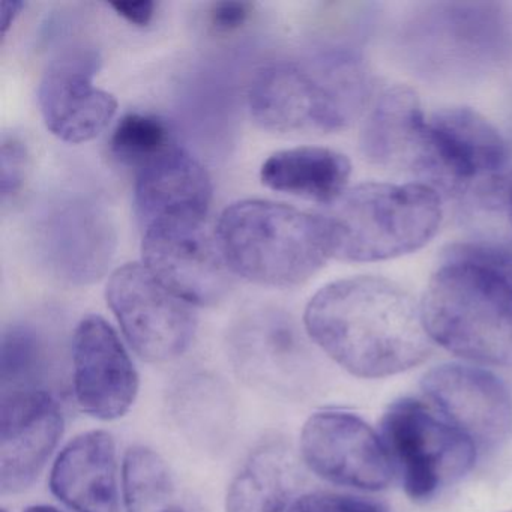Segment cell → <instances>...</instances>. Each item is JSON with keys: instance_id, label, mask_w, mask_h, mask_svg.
<instances>
[{"instance_id": "obj_1", "label": "cell", "mask_w": 512, "mask_h": 512, "mask_svg": "<svg viewBox=\"0 0 512 512\" xmlns=\"http://www.w3.org/2000/svg\"><path fill=\"white\" fill-rule=\"evenodd\" d=\"M314 343L353 376H394L424 362L433 340L421 304L388 278L359 275L322 287L308 302Z\"/></svg>"}, {"instance_id": "obj_2", "label": "cell", "mask_w": 512, "mask_h": 512, "mask_svg": "<svg viewBox=\"0 0 512 512\" xmlns=\"http://www.w3.org/2000/svg\"><path fill=\"white\" fill-rule=\"evenodd\" d=\"M373 86L364 62L346 50L305 62H278L254 74L251 116L272 133H332L367 110Z\"/></svg>"}, {"instance_id": "obj_3", "label": "cell", "mask_w": 512, "mask_h": 512, "mask_svg": "<svg viewBox=\"0 0 512 512\" xmlns=\"http://www.w3.org/2000/svg\"><path fill=\"white\" fill-rule=\"evenodd\" d=\"M215 227L233 274L251 283L299 286L332 259L319 212L271 200H241L224 209Z\"/></svg>"}, {"instance_id": "obj_4", "label": "cell", "mask_w": 512, "mask_h": 512, "mask_svg": "<svg viewBox=\"0 0 512 512\" xmlns=\"http://www.w3.org/2000/svg\"><path fill=\"white\" fill-rule=\"evenodd\" d=\"M332 259L382 262L421 250L439 232L442 196L419 182H365L322 212Z\"/></svg>"}, {"instance_id": "obj_5", "label": "cell", "mask_w": 512, "mask_h": 512, "mask_svg": "<svg viewBox=\"0 0 512 512\" xmlns=\"http://www.w3.org/2000/svg\"><path fill=\"white\" fill-rule=\"evenodd\" d=\"M434 343L479 364L512 365V280L466 260H442L421 301Z\"/></svg>"}, {"instance_id": "obj_6", "label": "cell", "mask_w": 512, "mask_h": 512, "mask_svg": "<svg viewBox=\"0 0 512 512\" xmlns=\"http://www.w3.org/2000/svg\"><path fill=\"white\" fill-rule=\"evenodd\" d=\"M380 431L410 499H430L460 481L475 464L476 446L443 416L412 398L388 407Z\"/></svg>"}, {"instance_id": "obj_7", "label": "cell", "mask_w": 512, "mask_h": 512, "mask_svg": "<svg viewBox=\"0 0 512 512\" xmlns=\"http://www.w3.org/2000/svg\"><path fill=\"white\" fill-rule=\"evenodd\" d=\"M508 148L499 131L469 107L428 116L412 175L440 196L458 197L479 179L502 172Z\"/></svg>"}, {"instance_id": "obj_8", "label": "cell", "mask_w": 512, "mask_h": 512, "mask_svg": "<svg viewBox=\"0 0 512 512\" xmlns=\"http://www.w3.org/2000/svg\"><path fill=\"white\" fill-rule=\"evenodd\" d=\"M143 265L191 305H214L229 292L233 271L208 217H173L145 227Z\"/></svg>"}, {"instance_id": "obj_9", "label": "cell", "mask_w": 512, "mask_h": 512, "mask_svg": "<svg viewBox=\"0 0 512 512\" xmlns=\"http://www.w3.org/2000/svg\"><path fill=\"white\" fill-rule=\"evenodd\" d=\"M107 304L130 346L149 362L179 358L193 343L197 317L193 305L170 292L140 263L110 275Z\"/></svg>"}, {"instance_id": "obj_10", "label": "cell", "mask_w": 512, "mask_h": 512, "mask_svg": "<svg viewBox=\"0 0 512 512\" xmlns=\"http://www.w3.org/2000/svg\"><path fill=\"white\" fill-rule=\"evenodd\" d=\"M301 454L311 472L332 484L377 491L392 478L382 437L364 419L343 410H322L307 419Z\"/></svg>"}, {"instance_id": "obj_11", "label": "cell", "mask_w": 512, "mask_h": 512, "mask_svg": "<svg viewBox=\"0 0 512 512\" xmlns=\"http://www.w3.org/2000/svg\"><path fill=\"white\" fill-rule=\"evenodd\" d=\"M422 391L476 448L493 449L512 434V397L491 371L443 364L422 377Z\"/></svg>"}, {"instance_id": "obj_12", "label": "cell", "mask_w": 512, "mask_h": 512, "mask_svg": "<svg viewBox=\"0 0 512 512\" xmlns=\"http://www.w3.org/2000/svg\"><path fill=\"white\" fill-rule=\"evenodd\" d=\"M73 386L83 412L101 421L121 418L139 392V374L115 329L86 316L74 332Z\"/></svg>"}, {"instance_id": "obj_13", "label": "cell", "mask_w": 512, "mask_h": 512, "mask_svg": "<svg viewBox=\"0 0 512 512\" xmlns=\"http://www.w3.org/2000/svg\"><path fill=\"white\" fill-rule=\"evenodd\" d=\"M64 418L47 389L2 391L0 490L17 494L34 484L58 446Z\"/></svg>"}, {"instance_id": "obj_14", "label": "cell", "mask_w": 512, "mask_h": 512, "mask_svg": "<svg viewBox=\"0 0 512 512\" xmlns=\"http://www.w3.org/2000/svg\"><path fill=\"white\" fill-rule=\"evenodd\" d=\"M100 58L92 50L65 53L50 64L38 88L47 128L73 145L100 136L115 118L118 101L94 85Z\"/></svg>"}, {"instance_id": "obj_15", "label": "cell", "mask_w": 512, "mask_h": 512, "mask_svg": "<svg viewBox=\"0 0 512 512\" xmlns=\"http://www.w3.org/2000/svg\"><path fill=\"white\" fill-rule=\"evenodd\" d=\"M212 182L190 152L173 145L137 172L136 209L143 229L173 217H208Z\"/></svg>"}, {"instance_id": "obj_16", "label": "cell", "mask_w": 512, "mask_h": 512, "mask_svg": "<svg viewBox=\"0 0 512 512\" xmlns=\"http://www.w3.org/2000/svg\"><path fill=\"white\" fill-rule=\"evenodd\" d=\"M53 494L76 512H121L115 440L88 431L71 440L50 473Z\"/></svg>"}, {"instance_id": "obj_17", "label": "cell", "mask_w": 512, "mask_h": 512, "mask_svg": "<svg viewBox=\"0 0 512 512\" xmlns=\"http://www.w3.org/2000/svg\"><path fill=\"white\" fill-rule=\"evenodd\" d=\"M427 116L409 86L394 85L373 98L362 122L361 151L371 164L412 175Z\"/></svg>"}, {"instance_id": "obj_18", "label": "cell", "mask_w": 512, "mask_h": 512, "mask_svg": "<svg viewBox=\"0 0 512 512\" xmlns=\"http://www.w3.org/2000/svg\"><path fill=\"white\" fill-rule=\"evenodd\" d=\"M352 164L346 155L317 146L275 152L263 163V184L278 193L329 206L347 191Z\"/></svg>"}, {"instance_id": "obj_19", "label": "cell", "mask_w": 512, "mask_h": 512, "mask_svg": "<svg viewBox=\"0 0 512 512\" xmlns=\"http://www.w3.org/2000/svg\"><path fill=\"white\" fill-rule=\"evenodd\" d=\"M295 475L292 457L283 443H263L230 482L226 512L289 511Z\"/></svg>"}, {"instance_id": "obj_20", "label": "cell", "mask_w": 512, "mask_h": 512, "mask_svg": "<svg viewBox=\"0 0 512 512\" xmlns=\"http://www.w3.org/2000/svg\"><path fill=\"white\" fill-rule=\"evenodd\" d=\"M170 406L182 431L205 448H218L229 436L232 401L215 377H184L173 389Z\"/></svg>"}, {"instance_id": "obj_21", "label": "cell", "mask_w": 512, "mask_h": 512, "mask_svg": "<svg viewBox=\"0 0 512 512\" xmlns=\"http://www.w3.org/2000/svg\"><path fill=\"white\" fill-rule=\"evenodd\" d=\"M122 481L127 512H200L169 464L146 446L128 449Z\"/></svg>"}, {"instance_id": "obj_22", "label": "cell", "mask_w": 512, "mask_h": 512, "mask_svg": "<svg viewBox=\"0 0 512 512\" xmlns=\"http://www.w3.org/2000/svg\"><path fill=\"white\" fill-rule=\"evenodd\" d=\"M457 200L469 241L512 251V170L479 179Z\"/></svg>"}, {"instance_id": "obj_23", "label": "cell", "mask_w": 512, "mask_h": 512, "mask_svg": "<svg viewBox=\"0 0 512 512\" xmlns=\"http://www.w3.org/2000/svg\"><path fill=\"white\" fill-rule=\"evenodd\" d=\"M53 257L56 266L73 280H91L103 274L110 262L112 238L97 215L76 209L59 217L53 227Z\"/></svg>"}, {"instance_id": "obj_24", "label": "cell", "mask_w": 512, "mask_h": 512, "mask_svg": "<svg viewBox=\"0 0 512 512\" xmlns=\"http://www.w3.org/2000/svg\"><path fill=\"white\" fill-rule=\"evenodd\" d=\"M46 343L31 326L5 329L0 341V383L2 391L46 389L41 385L47 371Z\"/></svg>"}, {"instance_id": "obj_25", "label": "cell", "mask_w": 512, "mask_h": 512, "mask_svg": "<svg viewBox=\"0 0 512 512\" xmlns=\"http://www.w3.org/2000/svg\"><path fill=\"white\" fill-rule=\"evenodd\" d=\"M176 145L169 125L154 115L128 113L116 125L110 149L121 163L142 169L149 161Z\"/></svg>"}, {"instance_id": "obj_26", "label": "cell", "mask_w": 512, "mask_h": 512, "mask_svg": "<svg viewBox=\"0 0 512 512\" xmlns=\"http://www.w3.org/2000/svg\"><path fill=\"white\" fill-rule=\"evenodd\" d=\"M29 157L28 146L20 137L4 136L0 145V197L7 202L19 194L28 178Z\"/></svg>"}, {"instance_id": "obj_27", "label": "cell", "mask_w": 512, "mask_h": 512, "mask_svg": "<svg viewBox=\"0 0 512 512\" xmlns=\"http://www.w3.org/2000/svg\"><path fill=\"white\" fill-rule=\"evenodd\" d=\"M442 260H466L493 269L512 280V251L482 242L463 241L443 250Z\"/></svg>"}, {"instance_id": "obj_28", "label": "cell", "mask_w": 512, "mask_h": 512, "mask_svg": "<svg viewBox=\"0 0 512 512\" xmlns=\"http://www.w3.org/2000/svg\"><path fill=\"white\" fill-rule=\"evenodd\" d=\"M287 512H383L379 506L337 493H310L299 497Z\"/></svg>"}, {"instance_id": "obj_29", "label": "cell", "mask_w": 512, "mask_h": 512, "mask_svg": "<svg viewBox=\"0 0 512 512\" xmlns=\"http://www.w3.org/2000/svg\"><path fill=\"white\" fill-rule=\"evenodd\" d=\"M251 5L248 2H217L212 5L211 25L220 34L238 31L250 19Z\"/></svg>"}, {"instance_id": "obj_30", "label": "cell", "mask_w": 512, "mask_h": 512, "mask_svg": "<svg viewBox=\"0 0 512 512\" xmlns=\"http://www.w3.org/2000/svg\"><path fill=\"white\" fill-rule=\"evenodd\" d=\"M112 8L131 25L140 26V28L148 26L154 19L155 2H152V0L113 2Z\"/></svg>"}, {"instance_id": "obj_31", "label": "cell", "mask_w": 512, "mask_h": 512, "mask_svg": "<svg viewBox=\"0 0 512 512\" xmlns=\"http://www.w3.org/2000/svg\"><path fill=\"white\" fill-rule=\"evenodd\" d=\"M23 8H25V4L20 0H5L0 4V31H2V35H7L8 29L16 22Z\"/></svg>"}, {"instance_id": "obj_32", "label": "cell", "mask_w": 512, "mask_h": 512, "mask_svg": "<svg viewBox=\"0 0 512 512\" xmlns=\"http://www.w3.org/2000/svg\"><path fill=\"white\" fill-rule=\"evenodd\" d=\"M25 512H61L59 509L53 508V506L47 505H35L31 508L26 509Z\"/></svg>"}, {"instance_id": "obj_33", "label": "cell", "mask_w": 512, "mask_h": 512, "mask_svg": "<svg viewBox=\"0 0 512 512\" xmlns=\"http://www.w3.org/2000/svg\"><path fill=\"white\" fill-rule=\"evenodd\" d=\"M505 512H512V509H509V511H505Z\"/></svg>"}]
</instances>
